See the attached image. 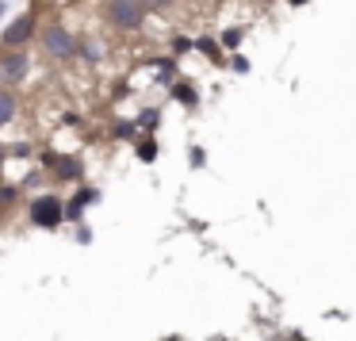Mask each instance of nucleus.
Here are the masks:
<instances>
[{
  "instance_id": "nucleus-6",
  "label": "nucleus",
  "mask_w": 356,
  "mask_h": 341,
  "mask_svg": "<svg viewBox=\"0 0 356 341\" xmlns=\"http://www.w3.org/2000/svg\"><path fill=\"white\" fill-rule=\"evenodd\" d=\"M16 111H19V100H16V93L4 85V88H0V127L12 123V119H16Z\"/></svg>"
},
{
  "instance_id": "nucleus-14",
  "label": "nucleus",
  "mask_w": 356,
  "mask_h": 341,
  "mask_svg": "<svg viewBox=\"0 0 356 341\" xmlns=\"http://www.w3.org/2000/svg\"><path fill=\"white\" fill-rule=\"evenodd\" d=\"M58 4H70V0H58Z\"/></svg>"
},
{
  "instance_id": "nucleus-7",
  "label": "nucleus",
  "mask_w": 356,
  "mask_h": 341,
  "mask_svg": "<svg viewBox=\"0 0 356 341\" xmlns=\"http://www.w3.org/2000/svg\"><path fill=\"white\" fill-rule=\"evenodd\" d=\"M172 96H177L180 104H195V88L188 85V81H172Z\"/></svg>"
},
{
  "instance_id": "nucleus-8",
  "label": "nucleus",
  "mask_w": 356,
  "mask_h": 341,
  "mask_svg": "<svg viewBox=\"0 0 356 341\" xmlns=\"http://www.w3.org/2000/svg\"><path fill=\"white\" fill-rule=\"evenodd\" d=\"M192 47H200L203 54H207V58H215V62L222 58V50H218V42H215V39H200V42H192Z\"/></svg>"
},
{
  "instance_id": "nucleus-2",
  "label": "nucleus",
  "mask_w": 356,
  "mask_h": 341,
  "mask_svg": "<svg viewBox=\"0 0 356 341\" xmlns=\"http://www.w3.org/2000/svg\"><path fill=\"white\" fill-rule=\"evenodd\" d=\"M39 47L47 58H54V62H70L73 54H77V39L70 35V27L65 24H47L39 35Z\"/></svg>"
},
{
  "instance_id": "nucleus-4",
  "label": "nucleus",
  "mask_w": 356,
  "mask_h": 341,
  "mask_svg": "<svg viewBox=\"0 0 356 341\" xmlns=\"http://www.w3.org/2000/svg\"><path fill=\"white\" fill-rule=\"evenodd\" d=\"M27 73H31V54H24V50L0 54V85H19Z\"/></svg>"
},
{
  "instance_id": "nucleus-5",
  "label": "nucleus",
  "mask_w": 356,
  "mask_h": 341,
  "mask_svg": "<svg viewBox=\"0 0 356 341\" xmlns=\"http://www.w3.org/2000/svg\"><path fill=\"white\" fill-rule=\"evenodd\" d=\"M62 203L58 200H39V203H31V223L35 226H58L62 223Z\"/></svg>"
},
{
  "instance_id": "nucleus-13",
  "label": "nucleus",
  "mask_w": 356,
  "mask_h": 341,
  "mask_svg": "<svg viewBox=\"0 0 356 341\" xmlns=\"http://www.w3.org/2000/svg\"><path fill=\"white\" fill-rule=\"evenodd\" d=\"M291 4H307V0H291Z\"/></svg>"
},
{
  "instance_id": "nucleus-3",
  "label": "nucleus",
  "mask_w": 356,
  "mask_h": 341,
  "mask_svg": "<svg viewBox=\"0 0 356 341\" xmlns=\"http://www.w3.org/2000/svg\"><path fill=\"white\" fill-rule=\"evenodd\" d=\"M35 31H39V16L35 12H27V16H16L4 31H0V47L4 50H27L35 39Z\"/></svg>"
},
{
  "instance_id": "nucleus-12",
  "label": "nucleus",
  "mask_w": 356,
  "mask_h": 341,
  "mask_svg": "<svg viewBox=\"0 0 356 341\" xmlns=\"http://www.w3.org/2000/svg\"><path fill=\"white\" fill-rule=\"evenodd\" d=\"M4 8H8V0H0V19H4Z\"/></svg>"
},
{
  "instance_id": "nucleus-11",
  "label": "nucleus",
  "mask_w": 356,
  "mask_h": 341,
  "mask_svg": "<svg viewBox=\"0 0 356 341\" xmlns=\"http://www.w3.org/2000/svg\"><path fill=\"white\" fill-rule=\"evenodd\" d=\"M172 0H142V8L146 12H161V8H169Z\"/></svg>"
},
{
  "instance_id": "nucleus-10",
  "label": "nucleus",
  "mask_w": 356,
  "mask_h": 341,
  "mask_svg": "<svg viewBox=\"0 0 356 341\" xmlns=\"http://www.w3.org/2000/svg\"><path fill=\"white\" fill-rule=\"evenodd\" d=\"M138 157H142V161H154L157 146H154V142H138Z\"/></svg>"
},
{
  "instance_id": "nucleus-1",
  "label": "nucleus",
  "mask_w": 356,
  "mask_h": 341,
  "mask_svg": "<svg viewBox=\"0 0 356 341\" xmlns=\"http://www.w3.org/2000/svg\"><path fill=\"white\" fill-rule=\"evenodd\" d=\"M104 19L115 31H138L146 24V8H142V0H108L104 4Z\"/></svg>"
},
{
  "instance_id": "nucleus-9",
  "label": "nucleus",
  "mask_w": 356,
  "mask_h": 341,
  "mask_svg": "<svg viewBox=\"0 0 356 341\" xmlns=\"http://www.w3.org/2000/svg\"><path fill=\"white\" fill-rule=\"evenodd\" d=\"M238 42H241V27H230V31H222V47H238Z\"/></svg>"
}]
</instances>
